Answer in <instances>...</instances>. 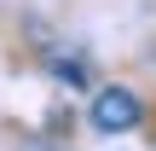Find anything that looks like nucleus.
I'll return each mask as SVG.
<instances>
[{
	"label": "nucleus",
	"mask_w": 156,
	"mask_h": 151,
	"mask_svg": "<svg viewBox=\"0 0 156 151\" xmlns=\"http://www.w3.org/2000/svg\"><path fill=\"white\" fill-rule=\"evenodd\" d=\"M87 116H93V128H98V134H122V128H139L145 105H139V93H133V87H98V93H93V105H87Z\"/></svg>",
	"instance_id": "obj_1"
}]
</instances>
